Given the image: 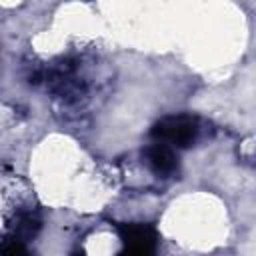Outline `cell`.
I'll return each mask as SVG.
<instances>
[{
  "mask_svg": "<svg viewBox=\"0 0 256 256\" xmlns=\"http://www.w3.org/2000/svg\"><path fill=\"white\" fill-rule=\"evenodd\" d=\"M198 120L188 114H176V116H166L158 120L150 134L156 142H162L170 148H188L196 142L198 138Z\"/></svg>",
  "mask_w": 256,
  "mask_h": 256,
  "instance_id": "cell-1",
  "label": "cell"
},
{
  "mask_svg": "<svg viewBox=\"0 0 256 256\" xmlns=\"http://www.w3.org/2000/svg\"><path fill=\"white\" fill-rule=\"evenodd\" d=\"M144 160H146L148 168L158 176H170L178 170V158H176L174 148H170L162 142L150 144L144 152Z\"/></svg>",
  "mask_w": 256,
  "mask_h": 256,
  "instance_id": "cell-2",
  "label": "cell"
},
{
  "mask_svg": "<svg viewBox=\"0 0 256 256\" xmlns=\"http://www.w3.org/2000/svg\"><path fill=\"white\" fill-rule=\"evenodd\" d=\"M118 256H156V248L152 246H134V244H128L120 250Z\"/></svg>",
  "mask_w": 256,
  "mask_h": 256,
  "instance_id": "cell-5",
  "label": "cell"
},
{
  "mask_svg": "<svg viewBox=\"0 0 256 256\" xmlns=\"http://www.w3.org/2000/svg\"><path fill=\"white\" fill-rule=\"evenodd\" d=\"M120 240L124 246L134 244V246H152L158 248V232L150 224H120L118 228Z\"/></svg>",
  "mask_w": 256,
  "mask_h": 256,
  "instance_id": "cell-3",
  "label": "cell"
},
{
  "mask_svg": "<svg viewBox=\"0 0 256 256\" xmlns=\"http://www.w3.org/2000/svg\"><path fill=\"white\" fill-rule=\"evenodd\" d=\"M0 256H30V250L24 240L10 236L0 242Z\"/></svg>",
  "mask_w": 256,
  "mask_h": 256,
  "instance_id": "cell-4",
  "label": "cell"
}]
</instances>
